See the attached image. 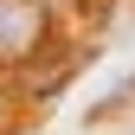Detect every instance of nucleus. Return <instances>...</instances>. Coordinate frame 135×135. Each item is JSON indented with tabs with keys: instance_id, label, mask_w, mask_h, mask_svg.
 <instances>
[{
	"instance_id": "nucleus-1",
	"label": "nucleus",
	"mask_w": 135,
	"mask_h": 135,
	"mask_svg": "<svg viewBox=\"0 0 135 135\" xmlns=\"http://www.w3.org/2000/svg\"><path fill=\"white\" fill-rule=\"evenodd\" d=\"M52 32L45 0H0V64H26Z\"/></svg>"
}]
</instances>
